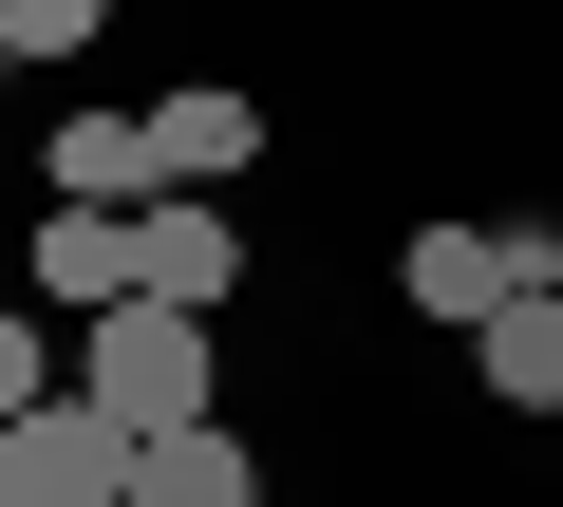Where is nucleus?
Listing matches in <instances>:
<instances>
[{
	"label": "nucleus",
	"instance_id": "1a4fd4ad",
	"mask_svg": "<svg viewBox=\"0 0 563 507\" xmlns=\"http://www.w3.org/2000/svg\"><path fill=\"white\" fill-rule=\"evenodd\" d=\"M470 376H488V414L544 432V414H563V301H507V320L470 339Z\"/></svg>",
	"mask_w": 563,
	"mask_h": 507
},
{
	"label": "nucleus",
	"instance_id": "423d86ee",
	"mask_svg": "<svg viewBox=\"0 0 563 507\" xmlns=\"http://www.w3.org/2000/svg\"><path fill=\"white\" fill-rule=\"evenodd\" d=\"M395 301L451 320V339H488V320H507V225H413V244H395Z\"/></svg>",
	"mask_w": 563,
	"mask_h": 507
},
{
	"label": "nucleus",
	"instance_id": "f03ea898",
	"mask_svg": "<svg viewBox=\"0 0 563 507\" xmlns=\"http://www.w3.org/2000/svg\"><path fill=\"white\" fill-rule=\"evenodd\" d=\"M132 451L151 432H113L95 395H38L20 432H0V507H132Z\"/></svg>",
	"mask_w": 563,
	"mask_h": 507
},
{
	"label": "nucleus",
	"instance_id": "6e6552de",
	"mask_svg": "<svg viewBox=\"0 0 563 507\" xmlns=\"http://www.w3.org/2000/svg\"><path fill=\"white\" fill-rule=\"evenodd\" d=\"M132 507H263V451L207 414V432H151L132 451Z\"/></svg>",
	"mask_w": 563,
	"mask_h": 507
},
{
	"label": "nucleus",
	"instance_id": "7ed1b4c3",
	"mask_svg": "<svg viewBox=\"0 0 563 507\" xmlns=\"http://www.w3.org/2000/svg\"><path fill=\"white\" fill-rule=\"evenodd\" d=\"M20 301L76 320V339H95L113 301H151V283H132V207H38V225H20Z\"/></svg>",
	"mask_w": 563,
	"mask_h": 507
},
{
	"label": "nucleus",
	"instance_id": "f257e3e1",
	"mask_svg": "<svg viewBox=\"0 0 563 507\" xmlns=\"http://www.w3.org/2000/svg\"><path fill=\"white\" fill-rule=\"evenodd\" d=\"M76 395H95L113 432H207V414H225V320H188V301H113V320L76 339Z\"/></svg>",
	"mask_w": 563,
	"mask_h": 507
},
{
	"label": "nucleus",
	"instance_id": "9b49d317",
	"mask_svg": "<svg viewBox=\"0 0 563 507\" xmlns=\"http://www.w3.org/2000/svg\"><path fill=\"white\" fill-rule=\"evenodd\" d=\"M95 20H113V0H0V57H20V76H57Z\"/></svg>",
	"mask_w": 563,
	"mask_h": 507
},
{
	"label": "nucleus",
	"instance_id": "20e7f679",
	"mask_svg": "<svg viewBox=\"0 0 563 507\" xmlns=\"http://www.w3.org/2000/svg\"><path fill=\"white\" fill-rule=\"evenodd\" d=\"M244 169H263V95H244V76H188V95H151V207H169V188H207V207H225Z\"/></svg>",
	"mask_w": 563,
	"mask_h": 507
},
{
	"label": "nucleus",
	"instance_id": "ddd939ff",
	"mask_svg": "<svg viewBox=\"0 0 563 507\" xmlns=\"http://www.w3.org/2000/svg\"><path fill=\"white\" fill-rule=\"evenodd\" d=\"M0 76H20V57H0Z\"/></svg>",
	"mask_w": 563,
	"mask_h": 507
},
{
	"label": "nucleus",
	"instance_id": "9d476101",
	"mask_svg": "<svg viewBox=\"0 0 563 507\" xmlns=\"http://www.w3.org/2000/svg\"><path fill=\"white\" fill-rule=\"evenodd\" d=\"M38 395H76V357H57V320H38V301H0V432H20Z\"/></svg>",
	"mask_w": 563,
	"mask_h": 507
},
{
	"label": "nucleus",
	"instance_id": "0eeeda50",
	"mask_svg": "<svg viewBox=\"0 0 563 507\" xmlns=\"http://www.w3.org/2000/svg\"><path fill=\"white\" fill-rule=\"evenodd\" d=\"M38 207H151V113H57L38 132Z\"/></svg>",
	"mask_w": 563,
	"mask_h": 507
},
{
	"label": "nucleus",
	"instance_id": "f8f14e48",
	"mask_svg": "<svg viewBox=\"0 0 563 507\" xmlns=\"http://www.w3.org/2000/svg\"><path fill=\"white\" fill-rule=\"evenodd\" d=\"M507 301H563V207H526V225H507Z\"/></svg>",
	"mask_w": 563,
	"mask_h": 507
},
{
	"label": "nucleus",
	"instance_id": "39448f33",
	"mask_svg": "<svg viewBox=\"0 0 563 507\" xmlns=\"http://www.w3.org/2000/svg\"><path fill=\"white\" fill-rule=\"evenodd\" d=\"M132 283H151V301H188V320H225V301H244V225H225L207 188L132 207Z\"/></svg>",
	"mask_w": 563,
	"mask_h": 507
}]
</instances>
